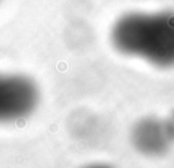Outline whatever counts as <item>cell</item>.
Returning <instances> with one entry per match:
<instances>
[{
	"label": "cell",
	"instance_id": "cell-1",
	"mask_svg": "<svg viewBox=\"0 0 174 168\" xmlns=\"http://www.w3.org/2000/svg\"><path fill=\"white\" fill-rule=\"evenodd\" d=\"M113 47L129 56L155 64L174 61V27L150 16L129 14L116 21L110 32Z\"/></svg>",
	"mask_w": 174,
	"mask_h": 168
},
{
	"label": "cell",
	"instance_id": "cell-2",
	"mask_svg": "<svg viewBox=\"0 0 174 168\" xmlns=\"http://www.w3.org/2000/svg\"><path fill=\"white\" fill-rule=\"evenodd\" d=\"M38 85L27 75L0 73V124L31 115L39 104Z\"/></svg>",
	"mask_w": 174,
	"mask_h": 168
},
{
	"label": "cell",
	"instance_id": "cell-6",
	"mask_svg": "<svg viewBox=\"0 0 174 168\" xmlns=\"http://www.w3.org/2000/svg\"><path fill=\"white\" fill-rule=\"evenodd\" d=\"M1 3H3V0H0V4H1Z\"/></svg>",
	"mask_w": 174,
	"mask_h": 168
},
{
	"label": "cell",
	"instance_id": "cell-4",
	"mask_svg": "<svg viewBox=\"0 0 174 168\" xmlns=\"http://www.w3.org/2000/svg\"><path fill=\"white\" fill-rule=\"evenodd\" d=\"M166 123H167V127H169V131H170L171 134V138H173L174 141V113L170 116V119L166 120Z\"/></svg>",
	"mask_w": 174,
	"mask_h": 168
},
{
	"label": "cell",
	"instance_id": "cell-5",
	"mask_svg": "<svg viewBox=\"0 0 174 168\" xmlns=\"http://www.w3.org/2000/svg\"><path fill=\"white\" fill-rule=\"evenodd\" d=\"M83 168H113L112 165L109 164H101V163H95V164H90V165H86Z\"/></svg>",
	"mask_w": 174,
	"mask_h": 168
},
{
	"label": "cell",
	"instance_id": "cell-3",
	"mask_svg": "<svg viewBox=\"0 0 174 168\" xmlns=\"http://www.w3.org/2000/svg\"><path fill=\"white\" fill-rule=\"evenodd\" d=\"M131 142L140 155L147 157H161L170 150L174 141L169 131L167 123L155 118H145L133 126L131 131Z\"/></svg>",
	"mask_w": 174,
	"mask_h": 168
}]
</instances>
